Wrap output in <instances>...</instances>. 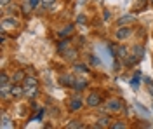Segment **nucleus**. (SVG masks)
<instances>
[{"label":"nucleus","mask_w":153,"mask_h":129,"mask_svg":"<svg viewBox=\"0 0 153 129\" xmlns=\"http://www.w3.org/2000/svg\"><path fill=\"white\" fill-rule=\"evenodd\" d=\"M139 84H141V75L139 73H136L132 77V80H131V86H132V89H137L139 87Z\"/></svg>","instance_id":"17"},{"label":"nucleus","mask_w":153,"mask_h":129,"mask_svg":"<svg viewBox=\"0 0 153 129\" xmlns=\"http://www.w3.org/2000/svg\"><path fill=\"white\" fill-rule=\"evenodd\" d=\"M106 108L110 110V112L118 113V112H122V108H124V103H122L118 98H111V99H108V103H106Z\"/></svg>","instance_id":"2"},{"label":"nucleus","mask_w":153,"mask_h":129,"mask_svg":"<svg viewBox=\"0 0 153 129\" xmlns=\"http://www.w3.org/2000/svg\"><path fill=\"white\" fill-rule=\"evenodd\" d=\"M143 54H144V47L143 45H136L134 47V52L131 56H127V65H136L137 61H141Z\"/></svg>","instance_id":"1"},{"label":"nucleus","mask_w":153,"mask_h":129,"mask_svg":"<svg viewBox=\"0 0 153 129\" xmlns=\"http://www.w3.org/2000/svg\"><path fill=\"white\" fill-rule=\"evenodd\" d=\"M87 87V80L82 79V77H78V79H75V84H73V89L75 91H84Z\"/></svg>","instance_id":"12"},{"label":"nucleus","mask_w":153,"mask_h":129,"mask_svg":"<svg viewBox=\"0 0 153 129\" xmlns=\"http://www.w3.org/2000/svg\"><path fill=\"white\" fill-rule=\"evenodd\" d=\"M26 79V72L25 70H18V72H14V75H12V82L14 84H23V80Z\"/></svg>","instance_id":"10"},{"label":"nucleus","mask_w":153,"mask_h":129,"mask_svg":"<svg viewBox=\"0 0 153 129\" xmlns=\"http://www.w3.org/2000/svg\"><path fill=\"white\" fill-rule=\"evenodd\" d=\"M28 75H35V70H33V68H28Z\"/></svg>","instance_id":"30"},{"label":"nucleus","mask_w":153,"mask_h":129,"mask_svg":"<svg viewBox=\"0 0 153 129\" xmlns=\"http://www.w3.org/2000/svg\"><path fill=\"white\" fill-rule=\"evenodd\" d=\"M131 33H132V30L129 28V26H120L118 30H117V33H115V37L118 40H125L131 37Z\"/></svg>","instance_id":"4"},{"label":"nucleus","mask_w":153,"mask_h":129,"mask_svg":"<svg viewBox=\"0 0 153 129\" xmlns=\"http://www.w3.org/2000/svg\"><path fill=\"white\" fill-rule=\"evenodd\" d=\"M65 56H66V60L75 61V60H76V56H78V52H76L75 49H70V51H66V52H65Z\"/></svg>","instance_id":"18"},{"label":"nucleus","mask_w":153,"mask_h":129,"mask_svg":"<svg viewBox=\"0 0 153 129\" xmlns=\"http://www.w3.org/2000/svg\"><path fill=\"white\" fill-rule=\"evenodd\" d=\"M101 105V94L99 92H91L89 96H87V107L89 108H96V107H99Z\"/></svg>","instance_id":"3"},{"label":"nucleus","mask_w":153,"mask_h":129,"mask_svg":"<svg viewBox=\"0 0 153 129\" xmlns=\"http://www.w3.org/2000/svg\"><path fill=\"white\" fill-rule=\"evenodd\" d=\"M23 94H25L23 84L19 86V84H14V82H12V86H10V96H12V98H19V96H23Z\"/></svg>","instance_id":"7"},{"label":"nucleus","mask_w":153,"mask_h":129,"mask_svg":"<svg viewBox=\"0 0 153 129\" xmlns=\"http://www.w3.org/2000/svg\"><path fill=\"white\" fill-rule=\"evenodd\" d=\"M82 105H84V103H82V99L78 98V96H73V98L70 99V103H68V108L71 110V112H78V110H82Z\"/></svg>","instance_id":"5"},{"label":"nucleus","mask_w":153,"mask_h":129,"mask_svg":"<svg viewBox=\"0 0 153 129\" xmlns=\"http://www.w3.org/2000/svg\"><path fill=\"white\" fill-rule=\"evenodd\" d=\"M9 2H10V0H0V4H2V7H5V5H7Z\"/></svg>","instance_id":"29"},{"label":"nucleus","mask_w":153,"mask_h":129,"mask_svg":"<svg viewBox=\"0 0 153 129\" xmlns=\"http://www.w3.org/2000/svg\"><path fill=\"white\" fill-rule=\"evenodd\" d=\"M125 124L124 122H115V124H111V129H124Z\"/></svg>","instance_id":"24"},{"label":"nucleus","mask_w":153,"mask_h":129,"mask_svg":"<svg viewBox=\"0 0 153 129\" xmlns=\"http://www.w3.org/2000/svg\"><path fill=\"white\" fill-rule=\"evenodd\" d=\"M61 84H63V86H68V87H73L75 77H71V75H63V77H61Z\"/></svg>","instance_id":"13"},{"label":"nucleus","mask_w":153,"mask_h":129,"mask_svg":"<svg viewBox=\"0 0 153 129\" xmlns=\"http://www.w3.org/2000/svg\"><path fill=\"white\" fill-rule=\"evenodd\" d=\"M68 129H82L84 128V124L82 122H78V120H71V122H68Z\"/></svg>","instance_id":"21"},{"label":"nucleus","mask_w":153,"mask_h":129,"mask_svg":"<svg viewBox=\"0 0 153 129\" xmlns=\"http://www.w3.org/2000/svg\"><path fill=\"white\" fill-rule=\"evenodd\" d=\"M73 28H75L73 25H68L66 28H63V30L59 31V37H61V39H65L66 35H71V33H73Z\"/></svg>","instance_id":"15"},{"label":"nucleus","mask_w":153,"mask_h":129,"mask_svg":"<svg viewBox=\"0 0 153 129\" xmlns=\"http://www.w3.org/2000/svg\"><path fill=\"white\" fill-rule=\"evenodd\" d=\"M28 2H30V5H31L33 9H35V7H37L38 4H40V0H28Z\"/></svg>","instance_id":"28"},{"label":"nucleus","mask_w":153,"mask_h":129,"mask_svg":"<svg viewBox=\"0 0 153 129\" xmlns=\"http://www.w3.org/2000/svg\"><path fill=\"white\" fill-rule=\"evenodd\" d=\"M76 23H78V25H84V23H87V18H85V16H78Z\"/></svg>","instance_id":"26"},{"label":"nucleus","mask_w":153,"mask_h":129,"mask_svg":"<svg viewBox=\"0 0 153 129\" xmlns=\"http://www.w3.org/2000/svg\"><path fill=\"white\" fill-rule=\"evenodd\" d=\"M10 82H12V80H9V75H7L5 72H2V73H0V86H7Z\"/></svg>","instance_id":"20"},{"label":"nucleus","mask_w":153,"mask_h":129,"mask_svg":"<svg viewBox=\"0 0 153 129\" xmlns=\"http://www.w3.org/2000/svg\"><path fill=\"white\" fill-rule=\"evenodd\" d=\"M91 63H92V65H101V61H99L97 56H92V58H91Z\"/></svg>","instance_id":"27"},{"label":"nucleus","mask_w":153,"mask_h":129,"mask_svg":"<svg viewBox=\"0 0 153 129\" xmlns=\"http://www.w3.org/2000/svg\"><path fill=\"white\" fill-rule=\"evenodd\" d=\"M19 25V21L16 18H4L2 19V30H5V28H16Z\"/></svg>","instance_id":"8"},{"label":"nucleus","mask_w":153,"mask_h":129,"mask_svg":"<svg viewBox=\"0 0 153 129\" xmlns=\"http://www.w3.org/2000/svg\"><path fill=\"white\" fill-rule=\"evenodd\" d=\"M146 7V0H139V2H136V5H134V10H143Z\"/></svg>","instance_id":"22"},{"label":"nucleus","mask_w":153,"mask_h":129,"mask_svg":"<svg viewBox=\"0 0 153 129\" xmlns=\"http://www.w3.org/2000/svg\"><path fill=\"white\" fill-rule=\"evenodd\" d=\"M96 126H97V128H111V119H110V115H103V117H99Z\"/></svg>","instance_id":"11"},{"label":"nucleus","mask_w":153,"mask_h":129,"mask_svg":"<svg viewBox=\"0 0 153 129\" xmlns=\"http://www.w3.org/2000/svg\"><path fill=\"white\" fill-rule=\"evenodd\" d=\"M56 4V0H40V7L42 9H51Z\"/></svg>","instance_id":"19"},{"label":"nucleus","mask_w":153,"mask_h":129,"mask_svg":"<svg viewBox=\"0 0 153 129\" xmlns=\"http://www.w3.org/2000/svg\"><path fill=\"white\" fill-rule=\"evenodd\" d=\"M68 44H70V42H68V39H65V40H63V42H61V44H59V51L63 52V51H65V47H66Z\"/></svg>","instance_id":"25"},{"label":"nucleus","mask_w":153,"mask_h":129,"mask_svg":"<svg viewBox=\"0 0 153 129\" xmlns=\"http://www.w3.org/2000/svg\"><path fill=\"white\" fill-rule=\"evenodd\" d=\"M75 70L78 72V73H87V72H89V68H87L85 65H80V63H76L75 65Z\"/></svg>","instance_id":"23"},{"label":"nucleus","mask_w":153,"mask_h":129,"mask_svg":"<svg viewBox=\"0 0 153 129\" xmlns=\"http://www.w3.org/2000/svg\"><path fill=\"white\" fill-rule=\"evenodd\" d=\"M117 56H118V60H124V58H127L129 56V52H127V47L125 45H120V47H117Z\"/></svg>","instance_id":"16"},{"label":"nucleus","mask_w":153,"mask_h":129,"mask_svg":"<svg viewBox=\"0 0 153 129\" xmlns=\"http://www.w3.org/2000/svg\"><path fill=\"white\" fill-rule=\"evenodd\" d=\"M23 87L25 89H31V87H38V80L35 75H26V79L23 80Z\"/></svg>","instance_id":"6"},{"label":"nucleus","mask_w":153,"mask_h":129,"mask_svg":"<svg viewBox=\"0 0 153 129\" xmlns=\"http://www.w3.org/2000/svg\"><path fill=\"white\" fill-rule=\"evenodd\" d=\"M4 129H9V128H12V120L7 117V113H2V124H0Z\"/></svg>","instance_id":"14"},{"label":"nucleus","mask_w":153,"mask_h":129,"mask_svg":"<svg viewBox=\"0 0 153 129\" xmlns=\"http://www.w3.org/2000/svg\"><path fill=\"white\" fill-rule=\"evenodd\" d=\"M134 23H136V16H132V14L122 16V18L118 19V25H120V26H129V25H134Z\"/></svg>","instance_id":"9"},{"label":"nucleus","mask_w":153,"mask_h":129,"mask_svg":"<svg viewBox=\"0 0 153 129\" xmlns=\"http://www.w3.org/2000/svg\"><path fill=\"white\" fill-rule=\"evenodd\" d=\"M152 4H153V0H152Z\"/></svg>","instance_id":"31"}]
</instances>
